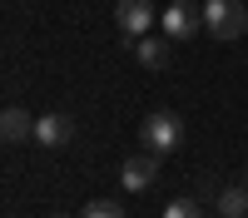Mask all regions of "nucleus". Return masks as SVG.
Listing matches in <instances>:
<instances>
[{
  "label": "nucleus",
  "mask_w": 248,
  "mask_h": 218,
  "mask_svg": "<svg viewBox=\"0 0 248 218\" xmlns=\"http://www.w3.org/2000/svg\"><path fill=\"white\" fill-rule=\"evenodd\" d=\"M139 139H144V149H149V154H174V149L184 144V119H179L174 109H154V114H144Z\"/></svg>",
  "instance_id": "obj_1"
},
{
  "label": "nucleus",
  "mask_w": 248,
  "mask_h": 218,
  "mask_svg": "<svg viewBox=\"0 0 248 218\" xmlns=\"http://www.w3.org/2000/svg\"><path fill=\"white\" fill-rule=\"evenodd\" d=\"M203 30H209L214 40L248 35V5L243 0H209V5H203Z\"/></svg>",
  "instance_id": "obj_2"
},
{
  "label": "nucleus",
  "mask_w": 248,
  "mask_h": 218,
  "mask_svg": "<svg viewBox=\"0 0 248 218\" xmlns=\"http://www.w3.org/2000/svg\"><path fill=\"white\" fill-rule=\"evenodd\" d=\"M159 25L169 40H194L203 30V10L194 0H169V10H159Z\"/></svg>",
  "instance_id": "obj_3"
},
{
  "label": "nucleus",
  "mask_w": 248,
  "mask_h": 218,
  "mask_svg": "<svg viewBox=\"0 0 248 218\" xmlns=\"http://www.w3.org/2000/svg\"><path fill=\"white\" fill-rule=\"evenodd\" d=\"M154 178H159V154H134V159H124V169H119V184L129 189V193H144V189H154Z\"/></svg>",
  "instance_id": "obj_4"
},
{
  "label": "nucleus",
  "mask_w": 248,
  "mask_h": 218,
  "mask_svg": "<svg viewBox=\"0 0 248 218\" xmlns=\"http://www.w3.org/2000/svg\"><path fill=\"white\" fill-rule=\"evenodd\" d=\"M114 20H119L124 35H149L154 5H149V0H114Z\"/></svg>",
  "instance_id": "obj_5"
},
{
  "label": "nucleus",
  "mask_w": 248,
  "mask_h": 218,
  "mask_svg": "<svg viewBox=\"0 0 248 218\" xmlns=\"http://www.w3.org/2000/svg\"><path fill=\"white\" fill-rule=\"evenodd\" d=\"M70 139H75V119H65V114H40V119H35V144L65 149Z\"/></svg>",
  "instance_id": "obj_6"
},
{
  "label": "nucleus",
  "mask_w": 248,
  "mask_h": 218,
  "mask_svg": "<svg viewBox=\"0 0 248 218\" xmlns=\"http://www.w3.org/2000/svg\"><path fill=\"white\" fill-rule=\"evenodd\" d=\"M134 59L144 70H164V65H169V40H164V35H139Z\"/></svg>",
  "instance_id": "obj_7"
},
{
  "label": "nucleus",
  "mask_w": 248,
  "mask_h": 218,
  "mask_svg": "<svg viewBox=\"0 0 248 218\" xmlns=\"http://www.w3.org/2000/svg\"><path fill=\"white\" fill-rule=\"evenodd\" d=\"M0 139H5V144H20V139H35V119L25 114V109H5L0 114Z\"/></svg>",
  "instance_id": "obj_8"
},
{
  "label": "nucleus",
  "mask_w": 248,
  "mask_h": 218,
  "mask_svg": "<svg viewBox=\"0 0 248 218\" xmlns=\"http://www.w3.org/2000/svg\"><path fill=\"white\" fill-rule=\"evenodd\" d=\"M218 213L223 218H243L248 213V189H223L218 193Z\"/></svg>",
  "instance_id": "obj_9"
},
{
  "label": "nucleus",
  "mask_w": 248,
  "mask_h": 218,
  "mask_svg": "<svg viewBox=\"0 0 248 218\" xmlns=\"http://www.w3.org/2000/svg\"><path fill=\"white\" fill-rule=\"evenodd\" d=\"M79 218H124V208L114 203V198H94V203H85Z\"/></svg>",
  "instance_id": "obj_10"
},
{
  "label": "nucleus",
  "mask_w": 248,
  "mask_h": 218,
  "mask_svg": "<svg viewBox=\"0 0 248 218\" xmlns=\"http://www.w3.org/2000/svg\"><path fill=\"white\" fill-rule=\"evenodd\" d=\"M164 218H203V208H199V198H174L164 208Z\"/></svg>",
  "instance_id": "obj_11"
},
{
  "label": "nucleus",
  "mask_w": 248,
  "mask_h": 218,
  "mask_svg": "<svg viewBox=\"0 0 248 218\" xmlns=\"http://www.w3.org/2000/svg\"><path fill=\"white\" fill-rule=\"evenodd\" d=\"M50 218H65V213H50Z\"/></svg>",
  "instance_id": "obj_12"
},
{
  "label": "nucleus",
  "mask_w": 248,
  "mask_h": 218,
  "mask_svg": "<svg viewBox=\"0 0 248 218\" xmlns=\"http://www.w3.org/2000/svg\"><path fill=\"white\" fill-rule=\"evenodd\" d=\"M243 189H248V178H243Z\"/></svg>",
  "instance_id": "obj_13"
}]
</instances>
